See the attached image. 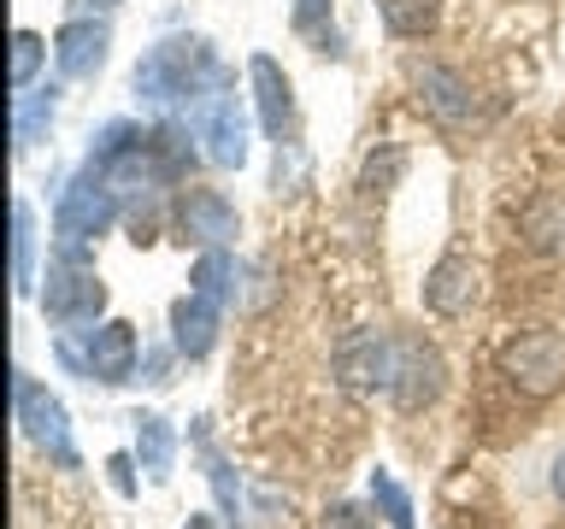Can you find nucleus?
I'll use <instances>...</instances> for the list:
<instances>
[{"label":"nucleus","mask_w":565,"mask_h":529,"mask_svg":"<svg viewBox=\"0 0 565 529\" xmlns=\"http://www.w3.org/2000/svg\"><path fill=\"white\" fill-rule=\"evenodd\" d=\"M335 377L348 388H388L395 382V347L377 342V335H360V342L335 353Z\"/></svg>","instance_id":"obj_12"},{"label":"nucleus","mask_w":565,"mask_h":529,"mask_svg":"<svg viewBox=\"0 0 565 529\" xmlns=\"http://www.w3.org/2000/svg\"><path fill=\"white\" fill-rule=\"evenodd\" d=\"M12 400H18V423H24V435L42 447L47 458H60L65 471H77V453H71V423H65V406L47 395L35 377L24 370H12Z\"/></svg>","instance_id":"obj_5"},{"label":"nucleus","mask_w":565,"mask_h":529,"mask_svg":"<svg viewBox=\"0 0 565 529\" xmlns=\"http://www.w3.org/2000/svg\"><path fill=\"white\" fill-rule=\"evenodd\" d=\"M106 42H113L106 24H95V18H71V24L53 35V65H60V77H95L100 60H106Z\"/></svg>","instance_id":"obj_9"},{"label":"nucleus","mask_w":565,"mask_h":529,"mask_svg":"<svg viewBox=\"0 0 565 529\" xmlns=\"http://www.w3.org/2000/svg\"><path fill=\"white\" fill-rule=\"evenodd\" d=\"M42 306L53 324H95L100 306H106V289L95 277V264L88 259H53L47 264V289H42Z\"/></svg>","instance_id":"obj_4"},{"label":"nucleus","mask_w":565,"mask_h":529,"mask_svg":"<svg viewBox=\"0 0 565 529\" xmlns=\"http://www.w3.org/2000/svg\"><path fill=\"white\" fill-rule=\"evenodd\" d=\"M324 7H330V0H300V7H295V30H307V35H312V24L324 18Z\"/></svg>","instance_id":"obj_26"},{"label":"nucleus","mask_w":565,"mask_h":529,"mask_svg":"<svg viewBox=\"0 0 565 529\" xmlns=\"http://www.w3.org/2000/svg\"><path fill=\"white\" fill-rule=\"evenodd\" d=\"M441 353L430 347V342H418V335H401L395 342V406L401 412H424V406H436V395H441Z\"/></svg>","instance_id":"obj_7"},{"label":"nucleus","mask_w":565,"mask_h":529,"mask_svg":"<svg viewBox=\"0 0 565 529\" xmlns=\"http://www.w3.org/2000/svg\"><path fill=\"white\" fill-rule=\"evenodd\" d=\"M371 500L383 506L388 529H413V500H406V488H401L388 471H377V476H371Z\"/></svg>","instance_id":"obj_21"},{"label":"nucleus","mask_w":565,"mask_h":529,"mask_svg":"<svg viewBox=\"0 0 565 529\" xmlns=\"http://www.w3.org/2000/svg\"><path fill=\"white\" fill-rule=\"evenodd\" d=\"M471 294H477V271L466 259H441L430 271V282H424V300H430V312H441V317L466 312Z\"/></svg>","instance_id":"obj_15"},{"label":"nucleus","mask_w":565,"mask_h":529,"mask_svg":"<svg viewBox=\"0 0 565 529\" xmlns=\"http://www.w3.org/2000/svg\"><path fill=\"white\" fill-rule=\"evenodd\" d=\"M212 342H218V306L201 294H183L171 306V347L183 353V359H206Z\"/></svg>","instance_id":"obj_13"},{"label":"nucleus","mask_w":565,"mask_h":529,"mask_svg":"<svg viewBox=\"0 0 565 529\" xmlns=\"http://www.w3.org/2000/svg\"><path fill=\"white\" fill-rule=\"evenodd\" d=\"M218 77H224V65L212 60V47L201 35H171V42H159L148 60L136 65V100L148 106V112H171V106L189 112V100L206 95Z\"/></svg>","instance_id":"obj_1"},{"label":"nucleus","mask_w":565,"mask_h":529,"mask_svg":"<svg viewBox=\"0 0 565 529\" xmlns=\"http://www.w3.org/2000/svg\"><path fill=\"white\" fill-rule=\"evenodd\" d=\"M183 118H189V130L206 141V159H212V165H230V171H236L242 159H247V118H242L236 88H230V71L206 88V95L189 100Z\"/></svg>","instance_id":"obj_3"},{"label":"nucleus","mask_w":565,"mask_h":529,"mask_svg":"<svg viewBox=\"0 0 565 529\" xmlns=\"http://www.w3.org/2000/svg\"><path fill=\"white\" fill-rule=\"evenodd\" d=\"M554 494H559V500H565V453L554 458Z\"/></svg>","instance_id":"obj_27"},{"label":"nucleus","mask_w":565,"mask_h":529,"mask_svg":"<svg viewBox=\"0 0 565 529\" xmlns=\"http://www.w3.org/2000/svg\"><path fill=\"white\" fill-rule=\"evenodd\" d=\"M177 224H183L189 241L224 247L230 236H236V206H230L218 188H183V201H177Z\"/></svg>","instance_id":"obj_8"},{"label":"nucleus","mask_w":565,"mask_h":529,"mask_svg":"<svg viewBox=\"0 0 565 529\" xmlns=\"http://www.w3.org/2000/svg\"><path fill=\"white\" fill-rule=\"evenodd\" d=\"M118 218V194L100 176V165H88L83 176H71V188L60 194V212H53V229H60V253L65 259H88V241L106 236Z\"/></svg>","instance_id":"obj_2"},{"label":"nucleus","mask_w":565,"mask_h":529,"mask_svg":"<svg viewBox=\"0 0 565 529\" xmlns=\"http://www.w3.org/2000/svg\"><path fill=\"white\" fill-rule=\"evenodd\" d=\"M88 377L95 382H130L136 377V330L124 317L88 330Z\"/></svg>","instance_id":"obj_11"},{"label":"nucleus","mask_w":565,"mask_h":529,"mask_svg":"<svg viewBox=\"0 0 565 529\" xmlns=\"http://www.w3.org/2000/svg\"><path fill=\"white\" fill-rule=\"evenodd\" d=\"M100 7H118V0H100Z\"/></svg>","instance_id":"obj_29"},{"label":"nucleus","mask_w":565,"mask_h":529,"mask_svg":"<svg viewBox=\"0 0 565 529\" xmlns=\"http://www.w3.org/2000/svg\"><path fill=\"white\" fill-rule=\"evenodd\" d=\"M201 453H206V476H212V488H218V506L230 511V523H236V476H230V458L212 447V441L201 435Z\"/></svg>","instance_id":"obj_23"},{"label":"nucleus","mask_w":565,"mask_h":529,"mask_svg":"<svg viewBox=\"0 0 565 529\" xmlns=\"http://www.w3.org/2000/svg\"><path fill=\"white\" fill-rule=\"evenodd\" d=\"M254 88H259V123H265V136H277L282 141V130L295 123V88H289V77H282V65L271 60V53H254Z\"/></svg>","instance_id":"obj_14"},{"label":"nucleus","mask_w":565,"mask_h":529,"mask_svg":"<svg viewBox=\"0 0 565 529\" xmlns=\"http://www.w3.org/2000/svg\"><path fill=\"white\" fill-rule=\"evenodd\" d=\"M47 118H53V100H24V112H18V153L30 148L35 130H42Z\"/></svg>","instance_id":"obj_24"},{"label":"nucleus","mask_w":565,"mask_h":529,"mask_svg":"<svg viewBox=\"0 0 565 529\" xmlns=\"http://www.w3.org/2000/svg\"><path fill=\"white\" fill-rule=\"evenodd\" d=\"M524 236H530V247L565 259V201L559 194H542V201L524 212Z\"/></svg>","instance_id":"obj_17"},{"label":"nucleus","mask_w":565,"mask_h":529,"mask_svg":"<svg viewBox=\"0 0 565 529\" xmlns=\"http://www.w3.org/2000/svg\"><path fill=\"white\" fill-rule=\"evenodd\" d=\"M230 277H236V271H230V253H224V247H206V253L194 259V271H189L194 294L212 300V306H218V300L230 294Z\"/></svg>","instance_id":"obj_20"},{"label":"nucleus","mask_w":565,"mask_h":529,"mask_svg":"<svg viewBox=\"0 0 565 529\" xmlns=\"http://www.w3.org/2000/svg\"><path fill=\"white\" fill-rule=\"evenodd\" d=\"M12 289L18 294L35 289V224L24 201H12Z\"/></svg>","instance_id":"obj_18"},{"label":"nucleus","mask_w":565,"mask_h":529,"mask_svg":"<svg viewBox=\"0 0 565 529\" xmlns=\"http://www.w3.org/2000/svg\"><path fill=\"white\" fill-rule=\"evenodd\" d=\"M377 12L395 35H424V30H436L441 0H377Z\"/></svg>","instance_id":"obj_19"},{"label":"nucleus","mask_w":565,"mask_h":529,"mask_svg":"<svg viewBox=\"0 0 565 529\" xmlns=\"http://www.w3.org/2000/svg\"><path fill=\"white\" fill-rule=\"evenodd\" d=\"M413 88H418V100L430 106L441 123H454V130H459V123H471V112H477L466 77L448 71V65H413Z\"/></svg>","instance_id":"obj_10"},{"label":"nucleus","mask_w":565,"mask_h":529,"mask_svg":"<svg viewBox=\"0 0 565 529\" xmlns=\"http://www.w3.org/2000/svg\"><path fill=\"white\" fill-rule=\"evenodd\" d=\"M35 65H42V35H35V30H18V35H12V88H30Z\"/></svg>","instance_id":"obj_22"},{"label":"nucleus","mask_w":565,"mask_h":529,"mask_svg":"<svg viewBox=\"0 0 565 529\" xmlns=\"http://www.w3.org/2000/svg\"><path fill=\"white\" fill-rule=\"evenodd\" d=\"M136 458H141V471H148L153 483H171L177 435H171V423L159 418V412H141V418H136Z\"/></svg>","instance_id":"obj_16"},{"label":"nucleus","mask_w":565,"mask_h":529,"mask_svg":"<svg viewBox=\"0 0 565 529\" xmlns=\"http://www.w3.org/2000/svg\"><path fill=\"white\" fill-rule=\"evenodd\" d=\"M183 529H212V518H189Z\"/></svg>","instance_id":"obj_28"},{"label":"nucleus","mask_w":565,"mask_h":529,"mask_svg":"<svg viewBox=\"0 0 565 529\" xmlns=\"http://www.w3.org/2000/svg\"><path fill=\"white\" fill-rule=\"evenodd\" d=\"M106 471H113V488L118 494H136V476H130V458H124V453L106 458Z\"/></svg>","instance_id":"obj_25"},{"label":"nucleus","mask_w":565,"mask_h":529,"mask_svg":"<svg viewBox=\"0 0 565 529\" xmlns=\"http://www.w3.org/2000/svg\"><path fill=\"white\" fill-rule=\"evenodd\" d=\"M501 370L524 388V395H554L565 382V342L554 330H524L501 347Z\"/></svg>","instance_id":"obj_6"}]
</instances>
